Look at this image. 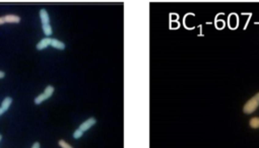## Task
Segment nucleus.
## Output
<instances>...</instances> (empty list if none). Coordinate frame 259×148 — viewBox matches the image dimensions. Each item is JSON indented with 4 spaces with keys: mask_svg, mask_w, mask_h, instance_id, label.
<instances>
[{
    "mask_svg": "<svg viewBox=\"0 0 259 148\" xmlns=\"http://www.w3.org/2000/svg\"><path fill=\"white\" fill-rule=\"evenodd\" d=\"M1 139H2V135L0 134V141H1Z\"/></svg>",
    "mask_w": 259,
    "mask_h": 148,
    "instance_id": "6ab92c4d",
    "label": "nucleus"
},
{
    "mask_svg": "<svg viewBox=\"0 0 259 148\" xmlns=\"http://www.w3.org/2000/svg\"><path fill=\"white\" fill-rule=\"evenodd\" d=\"M5 23H18L20 21V17L14 14H8L4 16Z\"/></svg>",
    "mask_w": 259,
    "mask_h": 148,
    "instance_id": "39448f33",
    "label": "nucleus"
},
{
    "mask_svg": "<svg viewBox=\"0 0 259 148\" xmlns=\"http://www.w3.org/2000/svg\"><path fill=\"white\" fill-rule=\"evenodd\" d=\"M3 23H5L4 16H3V17H0V26H1V24H3Z\"/></svg>",
    "mask_w": 259,
    "mask_h": 148,
    "instance_id": "2eb2a0df",
    "label": "nucleus"
},
{
    "mask_svg": "<svg viewBox=\"0 0 259 148\" xmlns=\"http://www.w3.org/2000/svg\"><path fill=\"white\" fill-rule=\"evenodd\" d=\"M83 135V131H81L80 129H77V130H75L73 132V138H75V139H78V138H80L81 136Z\"/></svg>",
    "mask_w": 259,
    "mask_h": 148,
    "instance_id": "f8f14e48",
    "label": "nucleus"
},
{
    "mask_svg": "<svg viewBox=\"0 0 259 148\" xmlns=\"http://www.w3.org/2000/svg\"><path fill=\"white\" fill-rule=\"evenodd\" d=\"M255 97H256V99L258 100V103H259V92L256 94V96H255Z\"/></svg>",
    "mask_w": 259,
    "mask_h": 148,
    "instance_id": "a211bd4d",
    "label": "nucleus"
},
{
    "mask_svg": "<svg viewBox=\"0 0 259 148\" xmlns=\"http://www.w3.org/2000/svg\"><path fill=\"white\" fill-rule=\"evenodd\" d=\"M47 99H46V96H44V93H42V94H40V96H38L36 99H35V103H36V105H40L41 103H43L44 100H46Z\"/></svg>",
    "mask_w": 259,
    "mask_h": 148,
    "instance_id": "9b49d317",
    "label": "nucleus"
},
{
    "mask_svg": "<svg viewBox=\"0 0 259 148\" xmlns=\"http://www.w3.org/2000/svg\"><path fill=\"white\" fill-rule=\"evenodd\" d=\"M58 144H59V146L61 147V148H72V146L69 145V144L66 142L65 140H59Z\"/></svg>",
    "mask_w": 259,
    "mask_h": 148,
    "instance_id": "ddd939ff",
    "label": "nucleus"
},
{
    "mask_svg": "<svg viewBox=\"0 0 259 148\" xmlns=\"http://www.w3.org/2000/svg\"><path fill=\"white\" fill-rule=\"evenodd\" d=\"M250 124V127L253 129H257L259 127V118H252L249 122Z\"/></svg>",
    "mask_w": 259,
    "mask_h": 148,
    "instance_id": "9d476101",
    "label": "nucleus"
},
{
    "mask_svg": "<svg viewBox=\"0 0 259 148\" xmlns=\"http://www.w3.org/2000/svg\"><path fill=\"white\" fill-rule=\"evenodd\" d=\"M259 106V103L256 99V97L253 96L252 99H250L247 103H245L244 108H243V112L247 115H250L252 113H254L257 110V108Z\"/></svg>",
    "mask_w": 259,
    "mask_h": 148,
    "instance_id": "f257e3e1",
    "label": "nucleus"
},
{
    "mask_svg": "<svg viewBox=\"0 0 259 148\" xmlns=\"http://www.w3.org/2000/svg\"><path fill=\"white\" fill-rule=\"evenodd\" d=\"M51 46L53 48L59 49V50H64L65 49V44L62 43L61 41H59L57 39H52L51 40Z\"/></svg>",
    "mask_w": 259,
    "mask_h": 148,
    "instance_id": "423d86ee",
    "label": "nucleus"
},
{
    "mask_svg": "<svg viewBox=\"0 0 259 148\" xmlns=\"http://www.w3.org/2000/svg\"><path fill=\"white\" fill-rule=\"evenodd\" d=\"M5 77V73L3 71H0V78H4Z\"/></svg>",
    "mask_w": 259,
    "mask_h": 148,
    "instance_id": "dca6fc26",
    "label": "nucleus"
},
{
    "mask_svg": "<svg viewBox=\"0 0 259 148\" xmlns=\"http://www.w3.org/2000/svg\"><path fill=\"white\" fill-rule=\"evenodd\" d=\"M51 40L52 39H50V38H45V39L41 40V42L38 43L37 49L38 50H43V49L47 48L48 46H51Z\"/></svg>",
    "mask_w": 259,
    "mask_h": 148,
    "instance_id": "7ed1b4c3",
    "label": "nucleus"
},
{
    "mask_svg": "<svg viewBox=\"0 0 259 148\" xmlns=\"http://www.w3.org/2000/svg\"><path fill=\"white\" fill-rule=\"evenodd\" d=\"M97 123V120L94 119V118H90V119H87V121H84L83 124H80V128L78 129H80L81 131H87V130H88V129L90 128H91L93 127V126L96 124Z\"/></svg>",
    "mask_w": 259,
    "mask_h": 148,
    "instance_id": "f03ea898",
    "label": "nucleus"
},
{
    "mask_svg": "<svg viewBox=\"0 0 259 148\" xmlns=\"http://www.w3.org/2000/svg\"><path fill=\"white\" fill-rule=\"evenodd\" d=\"M41 146H40V143L39 142H35L34 144H33V146H31V148H40Z\"/></svg>",
    "mask_w": 259,
    "mask_h": 148,
    "instance_id": "4468645a",
    "label": "nucleus"
},
{
    "mask_svg": "<svg viewBox=\"0 0 259 148\" xmlns=\"http://www.w3.org/2000/svg\"><path fill=\"white\" fill-rule=\"evenodd\" d=\"M3 113H4V110H3V109L1 108V106H0V116H1V115L3 114Z\"/></svg>",
    "mask_w": 259,
    "mask_h": 148,
    "instance_id": "f3484780",
    "label": "nucleus"
},
{
    "mask_svg": "<svg viewBox=\"0 0 259 148\" xmlns=\"http://www.w3.org/2000/svg\"><path fill=\"white\" fill-rule=\"evenodd\" d=\"M11 103H12V99H11V97L7 96V97H5V99H3V102L1 103V108L4 110V112H6L8 110L9 106H10Z\"/></svg>",
    "mask_w": 259,
    "mask_h": 148,
    "instance_id": "0eeeda50",
    "label": "nucleus"
},
{
    "mask_svg": "<svg viewBox=\"0 0 259 148\" xmlns=\"http://www.w3.org/2000/svg\"><path fill=\"white\" fill-rule=\"evenodd\" d=\"M43 31H44V34H45L47 37H50L52 34V33H53L52 27H50V24H44V26H43Z\"/></svg>",
    "mask_w": 259,
    "mask_h": 148,
    "instance_id": "1a4fd4ad",
    "label": "nucleus"
},
{
    "mask_svg": "<svg viewBox=\"0 0 259 148\" xmlns=\"http://www.w3.org/2000/svg\"><path fill=\"white\" fill-rule=\"evenodd\" d=\"M54 87H53L52 85H48L45 88V91H44V96H46V99H48L49 97H51L52 96V94H53V92H54Z\"/></svg>",
    "mask_w": 259,
    "mask_h": 148,
    "instance_id": "6e6552de",
    "label": "nucleus"
},
{
    "mask_svg": "<svg viewBox=\"0 0 259 148\" xmlns=\"http://www.w3.org/2000/svg\"><path fill=\"white\" fill-rule=\"evenodd\" d=\"M40 17H41V23L44 24H49L50 23V18H49V14L47 10L45 9H41L40 10Z\"/></svg>",
    "mask_w": 259,
    "mask_h": 148,
    "instance_id": "20e7f679",
    "label": "nucleus"
}]
</instances>
